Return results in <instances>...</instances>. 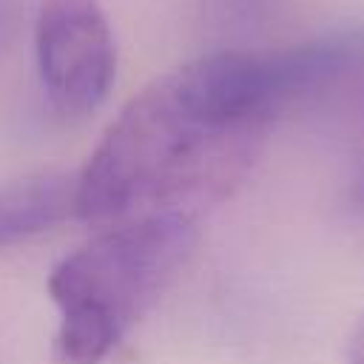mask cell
<instances>
[{
  "label": "cell",
  "mask_w": 364,
  "mask_h": 364,
  "mask_svg": "<svg viewBox=\"0 0 364 364\" xmlns=\"http://www.w3.org/2000/svg\"><path fill=\"white\" fill-rule=\"evenodd\" d=\"M364 60L358 34L250 51L219 48L145 85L77 173L91 228L176 216L199 222L253 171L273 125L344 82Z\"/></svg>",
  "instance_id": "obj_1"
},
{
  "label": "cell",
  "mask_w": 364,
  "mask_h": 364,
  "mask_svg": "<svg viewBox=\"0 0 364 364\" xmlns=\"http://www.w3.org/2000/svg\"><path fill=\"white\" fill-rule=\"evenodd\" d=\"M196 225L176 216L114 222L63 256L48 276L60 313L54 364H102L173 282Z\"/></svg>",
  "instance_id": "obj_2"
},
{
  "label": "cell",
  "mask_w": 364,
  "mask_h": 364,
  "mask_svg": "<svg viewBox=\"0 0 364 364\" xmlns=\"http://www.w3.org/2000/svg\"><path fill=\"white\" fill-rule=\"evenodd\" d=\"M40 85L57 117L94 114L117 74V46L100 0H43L34 23Z\"/></svg>",
  "instance_id": "obj_3"
},
{
  "label": "cell",
  "mask_w": 364,
  "mask_h": 364,
  "mask_svg": "<svg viewBox=\"0 0 364 364\" xmlns=\"http://www.w3.org/2000/svg\"><path fill=\"white\" fill-rule=\"evenodd\" d=\"M77 216V173L43 171L0 188V250Z\"/></svg>",
  "instance_id": "obj_4"
},
{
  "label": "cell",
  "mask_w": 364,
  "mask_h": 364,
  "mask_svg": "<svg viewBox=\"0 0 364 364\" xmlns=\"http://www.w3.org/2000/svg\"><path fill=\"white\" fill-rule=\"evenodd\" d=\"M270 0H205V23L219 34H239L253 28Z\"/></svg>",
  "instance_id": "obj_5"
},
{
  "label": "cell",
  "mask_w": 364,
  "mask_h": 364,
  "mask_svg": "<svg viewBox=\"0 0 364 364\" xmlns=\"http://www.w3.org/2000/svg\"><path fill=\"white\" fill-rule=\"evenodd\" d=\"M347 364H364V316L358 318L355 330L347 341Z\"/></svg>",
  "instance_id": "obj_6"
},
{
  "label": "cell",
  "mask_w": 364,
  "mask_h": 364,
  "mask_svg": "<svg viewBox=\"0 0 364 364\" xmlns=\"http://www.w3.org/2000/svg\"><path fill=\"white\" fill-rule=\"evenodd\" d=\"M350 202H353V208L364 216V165H361V171L355 173L353 185H350Z\"/></svg>",
  "instance_id": "obj_7"
},
{
  "label": "cell",
  "mask_w": 364,
  "mask_h": 364,
  "mask_svg": "<svg viewBox=\"0 0 364 364\" xmlns=\"http://www.w3.org/2000/svg\"><path fill=\"white\" fill-rule=\"evenodd\" d=\"M3 37H6V17L0 14V43H3Z\"/></svg>",
  "instance_id": "obj_8"
}]
</instances>
